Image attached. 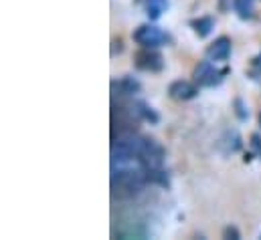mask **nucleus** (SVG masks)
Returning a JSON list of instances; mask_svg holds the SVG:
<instances>
[{
    "mask_svg": "<svg viewBox=\"0 0 261 240\" xmlns=\"http://www.w3.org/2000/svg\"><path fill=\"white\" fill-rule=\"evenodd\" d=\"M136 67L142 69V71L158 73V71H162V67H164V59H162V55H160L158 51L142 47V51L136 53Z\"/></svg>",
    "mask_w": 261,
    "mask_h": 240,
    "instance_id": "7ed1b4c3",
    "label": "nucleus"
},
{
    "mask_svg": "<svg viewBox=\"0 0 261 240\" xmlns=\"http://www.w3.org/2000/svg\"><path fill=\"white\" fill-rule=\"evenodd\" d=\"M168 93H170V97L176 99V101H189V99L196 97L198 89H196V85L189 83V81H174V83L168 87Z\"/></svg>",
    "mask_w": 261,
    "mask_h": 240,
    "instance_id": "20e7f679",
    "label": "nucleus"
},
{
    "mask_svg": "<svg viewBox=\"0 0 261 240\" xmlns=\"http://www.w3.org/2000/svg\"><path fill=\"white\" fill-rule=\"evenodd\" d=\"M225 238H239V232H237V228H233V226L225 228Z\"/></svg>",
    "mask_w": 261,
    "mask_h": 240,
    "instance_id": "f8f14e48",
    "label": "nucleus"
},
{
    "mask_svg": "<svg viewBox=\"0 0 261 240\" xmlns=\"http://www.w3.org/2000/svg\"><path fill=\"white\" fill-rule=\"evenodd\" d=\"M166 6H168V0H148V16L158 18Z\"/></svg>",
    "mask_w": 261,
    "mask_h": 240,
    "instance_id": "1a4fd4ad",
    "label": "nucleus"
},
{
    "mask_svg": "<svg viewBox=\"0 0 261 240\" xmlns=\"http://www.w3.org/2000/svg\"><path fill=\"white\" fill-rule=\"evenodd\" d=\"M235 105H237V115H239L241 119H245V117H247V113L243 111V105H241V101H239V99L235 101Z\"/></svg>",
    "mask_w": 261,
    "mask_h": 240,
    "instance_id": "ddd939ff",
    "label": "nucleus"
},
{
    "mask_svg": "<svg viewBox=\"0 0 261 240\" xmlns=\"http://www.w3.org/2000/svg\"><path fill=\"white\" fill-rule=\"evenodd\" d=\"M193 28H195V33L198 37H206V35H211V31L215 28V20H213L211 16L193 20Z\"/></svg>",
    "mask_w": 261,
    "mask_h": 240,
    "instance_id": "423d86ee",
    "label": "nucleus"
},
{
    "mask_svg": "<svg viewBox=\"0 0 261 240\" xmlns=\"http://www.w3.org/2000/svg\"><path fill=\"white\" fill-rule=\"evenodd\" d=\"M134 41L140 45V47H146V49H156L164 43L170 41V37L166 33H162L158 26H152V24H142L136 28L134 33Z\"/></svg>",
    "mask_w": 261,
    "mask_h": 240,
    "instance_id": "f257e3e1",
    "label": "nucleus"
},
{
    "mask_svg": "<svg viewBox=\"0 0 261 240\" xmlns=\"http://www.w3.org/2000/svg\"><path fill=\"white\" fill-rule=\"evenodd\" d=\"M223 75H225V71H217L211 61L198 63L195 67V73H193L195 83L196 85H202V87H213V85H217Z\"/></svg>",
    "mask_w": 261,
    "mask_h": 240,
    "instance_id": "f03ea898",
    "label": "nucleus"
},
{
    "mask_svg": "<svg viewBox=\"0 0 261 240\" xmlns=\"http://www.w3.org/2000/svg\"><path fill=\"white\" fill-rule=\"evenodd\" d=\"M251 67H253V73H255V75H261V53L251 61Z\"/></svg>",
    "mask_w": 261,
    "mask_h": 240,
    "instance_id": "9b49d317",
    "label": "nucleus"
},
{
    "mask_svg": "<svg viewBox=\"0 0 261 240\" xmlns=\"http://www.w3.org/2000/svg\"><path fill=\"white\" fill-rule=\"evenodd\" d=\"M233 6H235V12L241 18H251L253 16V10H255L253 0H233Z\"/></svg>",
    "mask_w": 261,
    "mask_h": 240,
    "instance_id": "0eeeda50",
    "label": "nucleus"
},
{
    "mask_svg": "<svg viewBox=\"0 0 261 240\" xmlns=\"http://www.w3.org/2000/svg\"><path fill=\"white\" fill-rule=\"evenodd\" d=\"M259 121H261V115H259Z\"/></svg>",
    "mask_w": 261,
    "mask_h": 240,
    "instance_id": "4468645a",
    "label": "nucleus"
},
{
    "mask_svg": "<svg viewBox=\"0 0 261 240\" xmlns=\"http://www.w3.org/2000/svg\"><path fill=\"white\" fill-rule=\"evenodd\" d=\"M231 55V39L221 37L217 39L208 49H206V57L211 61H225Z\"/></svg>",
    "mask_w": 261,
    "mask_h": 240,
    "instance_id": "39448f33",
    "label": "nucleus"
},
{
    "mask_svg": "<svg viewBox=\"0 0 261 240\" xmlns=\"http://www.w3.org/2000/svg\"><path fill=\"white\" fill-rule=\"evenodd\" d=\"M114 85L120 89V95H134L140 89V83L134 81L132 77H126V79H122L120 83H114Z\"/></svg>",
    "mask_w": 261,
    "mask_h": 240,
    "instance_id": "6e6552de",
    "label": "nucleus"
},
{
    "mask_svg": "<svg viewBox=\"0 0 261 240\" xmlns=\"http://www.w3.org/2000/svg\"><path fill=\"white\" fill-rule=\"evenodd\" d=\"M251 147H253V152L261 158V135H257V133L251 135Z\"/></svg>",
    "mask_w": 261,
    "mask_h": 240,
    "instance_id": "9d476101",
    "label": "nucleus"
}]
</instances>
